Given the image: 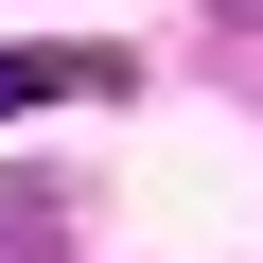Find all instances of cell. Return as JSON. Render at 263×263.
<instances>
[{"label":"cell","instance_id":"1","mask_svg":"<svg viewBox=\"0 0 263 263\" xmlns=\"http://www.w3.org/2000/svg\"><path fill=\"white\" fill-rule=\"evenodd\" d=\"M70 88H123V53H0V123H35Z\"/></svg>","mask_w":263,"mask_h":263},{"label":"cell","instance_id":"2","mask_svg":"<svg viewBox=\"0 0 263 263\" xmlns=\"http://www.w3.org/2000/svg\"><path fill=\"white\" fill-rule=\"evenodd\" d=\"M35 228H53V211H35V193H0V263H53V246H35Z\"/></svg>","mask_w":263,"mask_h":263}]
</instances>
